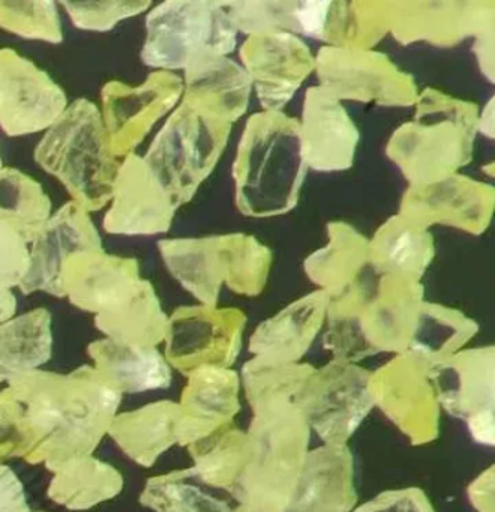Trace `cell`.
<instances>
[{
    "label": "cell",
    "mask_w": 495,
    "mask_h": 512,
    "mask_svg": "<svg viewBox=\"0 0 495 512\" xmlns=\"http://www.w3.org/2000/svg\"><path fill=\"white\" fill-rule=\"evenodd\" d=\"M122 403L93 367L71 373L35 370L0 391V463L23 458L50 472L93 455Z\"/></svg>",
    "instance_id": "obj_1"
},
{
    "label": "cell",
    "mask_w": 495,
    "mask_h": 512,
    "mask_svg": "<svg viewBox=\"0 0 495 512\" xmlns=\"http://www.w3.org/2000/svg\"><path fill=\"white\" fill-rule=\"evenodd\" d=\"M246 400L252 410V452L234 494L252 512H288L312 433L300 407V391L278 386Z\"/></svg>",
    "instance_id": "obj_2"
},
{
    "label": "cell",
    "mask_w": 495,
    "mask_h": 512,
    "mask_svg": "<svg viewBox=\"0 0 495 512\" xmlns=\"http://www.w3.org/2000/svg\"><path fill=\"white\" fill-rule=\"evenodd\" d=\"M416 119L396 131L390 155L411 187H423L458 175L473 157L480 110L476 104L426 89Z\"/></svg>",
    "instance_id": "obj_3"
},
{
    "label": "cell",
    "mask_w": 495,
    "mask_h": 512,
    "mask_svg": "<svg viewBox=\"0 0 495 512\" xmlns=\"http://www.w3.org/2000/svg\"><path fill=\"white\" fill-rule=\"evenodd\" d=\"M431 368L422 359L401 353L372 371L369 380L374 406L413 446L434 442L440 431L441 406Z\"/></svg>",
    "instance_id": "obj_4"
},
{
    "label": "cell",
    "mask_w": 495,
    "mask_h": 512,
    "mask_svg": "<svg viewBox=\"0 0 495 512\" xmlns=\"http://www.w3.org/2000/svg\"><path fill=\"white\" fill-rule=\"evenodd\" d=\"M371 373L353 362L333 359L312 374L300 406L324 445H348L374 409Z\"/></svg>",
    "instance_id": "obj_5"
},
{
    "label": "cell",
    "mask_w": 495,
    "mask_h": 512,
    "mask_svg": "<svg viewBox=\"0 0 495 512\" xmlns=\"http://www.w3.org/2000/svg\"><path fill=\"white\" fill-rule=\"evenodd\" d=\"M431 377L441 409L464 421L474 442L495 446V344L459 350Z\"/></svg>",
    "instance_id": "obj_6"
},
{
    "label": "cell",
    "mask_w": 495,
    "mask_h": 512,
    "mask_svg": "<svg viewBox=\"0 0 495 512\" xmlns=\"http://www.w3.org/2000/svg\"><path fill=\"white\" fill-rule=\"evenodd\" d=\"M242 328V317L231 311H182L168 323L165 359L185 376L203 368H231L242 346Z\"/></svg>",
    "instance_id": "obj_7"
},
{
    "label": "cell",
    "mask_w": 495,
    "mask_h": 512,
    "mask_svg": "<svg viewBox=\"0 0 495 512\" xmlns=\"http://www.w3.org/2000/svg\"><path fill=\"white\" fill-rule=\"evenodd\" d=\"M494 214L495 188L462 175L411 187L402 208V217L423 229L444 224L471 235L485 232Z\"/></svg>",
    "instance_id": "obj_8"
},
{
    "label": "cell",
    "mask_w": 495,
    "mask_h": 512,
    "mask_svg": "<svg viewBox=\"0 0 495 512\" xmlns=\"http://www.w3.org/2000/svg\"><path fill=\"white\" fill-rule=\"evenodd\" d=\"M180 395V446L194 445L234 425L240 412V374L233 368H203L188 374Z\"/></svg>",
    "instance_id": "obj_9"
},
{
    "label": "cell",
    "mask_w": 495,
    "mask_h": 512,
    "mask_svg": "<svg viewBox=\"0 0 495 512\" xmlns=\"http://www.w3.org/2000/svg\"><path fill=\"white\" fill-rule=\"evenodd\" d=\"M354 457L348 445L309 449L288 512H353Z\"/></svg>",
    "instance_id": "obj_10"
},
{
    "label": "cell",
    "mask_w": 495,
    "mask_h": 512,
    "mask_svg": "<svg viewBox=\"0 0 495 512\" xmlns=\"http://www.w3.org/2000/svg\"><path fill=\"white\" fill-rule=\"evenodd\" d=\"M89 355L99 379L122 397L167 389L173 382L170 364L156 347L105 338L90 344Z\"/></svg>",
    "instance_id": "obj_11"
},
{
    "label": "cell",
    "mask_w": 495,
    "mask_h": 512,
    "mask_svg": "<svg viewBox=\"0 0 495 512\" xmlns=\"http://www.w3.org/2000/svg\"><path fill=\"white\" fill-rule=\"evenodd\" d=\"M396 25L399 37L452 46L468 37L476 38L495 19V2H434L405 5Z\"/></svg>",
    "instance_id": "obj_12"
},
{
    "label": "cell",
    "mask_w": 495,
    "mask_h": 512,
    "mask_svg": "<svg viewBox=\"0 0 495 512\" xmlns=\"http://www.w3.org/2000/svg\"><path fill=\"white\" fill-rule=\"evenodd\" d=\"M108 436L129 460L152 467L162 454L180 443L179 403L159 400L117 413Z\"/></svg>",
    "instance_id": "obj_13"
},
{
    "label": "cell",
    "mask_w": 495,
    "mask_h": 512,
    "mask_svg": "<svg viewBox=\"0 0 495 512\" xmlns=\"http://www.w3.org/2000/svg\"><path fill=\"white\" fill-rule=\"evenodd\" d=\"M138 502L153 512H252L233 491L206 481L194 467L147 479Z\"/></svg>",
    "instance_id": "obj_14"
},
{
    "label": "cell",
    "mask_w": 495,
    "mask_h": 512,
    "mask_svg": "<svg viewBox=\"0 0 495 512\" xmlns=\"http://www.w3.org/2000/svg\"><path fill=\"white\" fill-rule=\"evenodd\" d=\"M323 304L302 302L263 323L249 341V352L264 364H297L323 323Z\"/></svg>",
    "instance_id": "obj_15"
},
{
    "label": "cell",
    "mask_w": 495,
    "mask_h": 512,
    "mask_svg": "<svg viewBox=\"0 0 495 512\" xmlns=\"http://www.w3.org/2000/svg\"><path fill=\"white\" fill-rule=\"evenodd\" d=\"M48 485V497L71 511H87L119 496L123 490L122 473L93 457L74 458L54 470Z\"/></svg>",
    "instance_id": "obj_16"
},
{
    "label": "cell",
    "mask_w": 495,
    "mask_h": 512,
    "mask_svg": "<svg viewBox=\"0 0 495 512\" xmlns=\"http://www.w3.org/2000/svg\"><path fill=\"white\" fill-rule=\"evenodd\" d=\"M41 74L0 73V124L9 134L32 133L51 124L60 112V94Z\"/></svg>",
    "instance_id": "obj_17"
},
{
    "label": "cell",
    "mask_w": 495,
    "mask_h": 512,
    "mask_svg": "<svg viewBox=\"0 0 495 512\" xmlns=\"http://www.w3.org/2000/svg\"><path fill=\"white\" fill-rule=\"evenodd\" d=\"M51 317L47 311L36 310L0 325V383L39 370L50 361Z\"/></svg>",
    "instance_id": "obj_18"
},
{
    "label": "cell",
    "mask_w": 495,
    "mask_h": 512,
    "mask_svg": "<svg viewBox=\"0 0 495 512\" xmlns=\"http://www.w3.org/2000/svg\"><path fill=\"white\" fill-rule=\"evenodd\" d=\"M477 331L479 325L461 311L425 301L405 353L435 367L464 349Z\"/></svg>",
    "instance_id": "obj_19"
},
{
    "label": "cell",
    "mask_w": 495,
    "mask_h": 512,
    "mask_svg": "<svg viewBox=\"0 0 495 512\" xmlns=\"http://www.w3.org/2000/svg\"><path fill=\"white\" fill-rule=\"evenodd\" d=\"M188 451L194 461L192 467L206 481L234 493L251 458V437L248 431L231 425L189 446Z\"/></svg>",
    "instance_id": "obj_20"
},
{
    "label": "cell",
    "mask_w": 495,
    "mask_h": 512,
    "mask_svg": "<svg viewBox=\"0 0 495 512\" xmlns=\"http://www.w3.org/2000/svg\"><path fill=\"white\" fill-rule=\"evenodd\" d=\"M378 256L384 269L399 280L419 283L434 259V239L428 229L399 217L381 235Z\"/></svg>",
    "instance_id": "obj_21"
},
{
    "label": "cell",
    "mask_w": 495,
    "mask_h": 512,
    "mask_svg": "<svg viewBox=\"0 0 495 512\" xmlns=\"http://www.w3.org/2000/svg\"><path fill=\"white\" fill-rule=\"evenodd\" d=\"M353 512H435L429 497L419 487L381 491Z\"/></svg>",
    "instance_id": "obj_22"
},
{
    "label": "cell",
    "mask_w": 495,
    "mask_h": 512,
    "mask_svg": "<svg viewBox=\"0 0 495 512\" xmlns=\"http://www.w3.org/2000/svg\"><path fill=\"white\" fill-rule=\"evenodd\" d=\"M2 226L0 223V287L8 289L18 280L26 278L30 262L17 233L2 229Z\"/></svg>",
    "instance_id": "obj_23"
},
{
    "label": "cell",
    "mask_w": 495,
    "mask_h": 512,
    "mask_svg": "<svg viewBox=\"0 0 495 512\" xmlns=\"http://www.w3.org/2000/svg\"><path fill=\"white\" fill-rule=\"evenodd\" d=\"M0 512H33L23 482L8 464H0Z\"/></svg>",
    "instance_id": "obj_24"
},
{
    "label": "cell",
    "mask_w": 495,
    "mask_h": 512,
    "mask_svg": "<svg viewBox=\"0 0 495 512\" xmlns=\"http://www.w3.org/2000/svg\"><path fill=\"white\" fill-rule=\"evenodd\" d=\"M467 496L476 512H495V463L468 484Z\"/></svg>",
    "instance_id": "obj_25"
},
{
    "label": "cell",
    "mask_w": 495,
    "mask_h": 512,
    "mask_svg": "<svg viewBox=\"0 0 495 512\" xmlns=\"http://www.w3.org/2000/svg\"><path fill=\"white\" fill-rule=\"evenodd\" d=\"M473 53L480 73L495 85V19L491 25L474 38Z\"/></svg>",
    "instance_id": "obj_26"
},
{
    "label": "cell",
    "mask_w": 495,
    "mask_h": 512,
    "mask_svg": "<svg viewBox=\"0 0 495 512\" xmlns=\"http://www.w3.org/2000/svg\"><path fill=\"white\" fill-rule=\"evenodd\" d=\"M477 133L482 134L486 139L495 140V91L479 113Z\"/></svg>",
    "instance_id": "obj_27"
},
{
    "label": "cell",
    "mask_w": 495,
    "mask_h": 512,
    "mask_svg": "<svg viewBox=\"0 0 495 512\" xmlns=\"http://www.w3.org/2000/svg\"><path fill=\"white\" fill-rule=\"evenodd\" d=\"M0 287V322L5 323L15 311V299Z\"/></svg>",
    "instance_id": "obj_28"
},
{
    "label": "cell",
    "mask_w": 495,
    "mask_h": 512,
    "mask_svg": "<svg viewBox=\"0 0 495 512\" xmlns=\"http://www.w3.org/2000/svg\"><path fill=\"white\" fill-rule=\"evenodd\" d=\"M483 172H485L486 175L491 176V178H495V161L486 164V166L483 167Z\"/></svg>",
    "instance_id": "obj_29"
}]
</instances>
